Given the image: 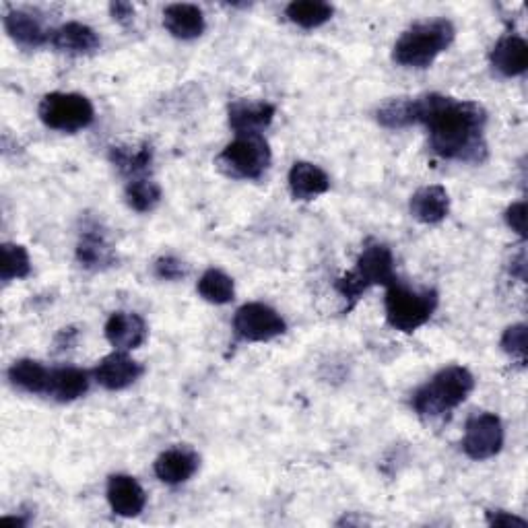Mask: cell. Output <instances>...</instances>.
Returning a JSON list of instances; mask_svg holds the SVG:
<instances>
[{
	"mask_svg": "<svg viewBox=\"0 0 528 528\" xmlns=\"http://www.w3.org/2000/svg\"><path fill=\"white\" fill-rule=\"evenodd\" d=\"M417 124L429 135V149L444 159L483 163L487 143L483 137L487 112L475 102H460L440 93L415 97Z\"/></svg>",
	"mask_w": 528,
	"mask_h": 528,
	"instance_id": "cell-1",
	"label": "cell"
},
{
	"mask_svg": "<svg viewBox=\"0 0 528 528\" xmlns=\"http://www.w3.org/2000/svg\"><path fill=\"white\" fill-rule=\"evenodd\" d=\"M456 29L448 19L423 21L407 29L394 44L392 58L407 69H427L454 42Z\"/></svg>",
	"mask_w": 528,
	"mask_h": 528,
	"instance_id": "cell-2",
	"label": "cell"
},
{
	"mask_svg": "<svg viewBox=\"0 0 528 528\" xmlns=\"http://www.w3.org/2000/svg\"><path fill=\"white\" fill-rule=\"evenodd\" d=\"M473 374L462 366H448L413 394V409L421 417H442L469 399Z\"/></svg>",
	"mask_w": 528,
	"mask_h": 528,
	"instance_id": "cell-3",
	"label": "cell"
},
{
	"mask_svg": "<svg viewBox=\"0 0 528 528\" xmlns=\"http://www.w3.org/2000/svg\"><path fill=\"white\" fill-rule=\"evenodd\" d=\"M396 279L394 258L388 246L380 242H370L357 258L355 269L339 277L335 289L347 302V312L359 302V297L374 285L388 287Z\"/></svg>",
	"mask_w": 528,
	"mask_h": 528,
	"instance_id": "cell-4",
	"label": "cell"
},
{
	"mask_svg": "<svg viewBox=\"0 0 528 528\" xmlns=\"http://www.w3.org/2000/svg\"><path fill=\"white\" fill-rule=\"evenodd\" d=\"M438 308V293L434 289H411L403 285L399 279H394L386 287L384 310L386 320L394 330L401 333H415L429 318L434 316Z\"/></svg>",
	"mask_w": 528,
	"mask_h": 528,
	"instance_id": "cell-5",
	"label": "cell"
},
{
	"mask_svg": "<svg viewBox=\"0 0 528 528\" xmlns=\"http://www.w3.org/2000/svg\"><path fill=\"white\" fill-rule=\"evenodd\" d=\"M221 174L234 180H258L271 165V147L262 135H238L217 157Z\"/></svg>",
	"mask_w": 528,
	"mask_h": 528,
	"instance_id": "cell-6",
	"label": "cell"
},
{
	"mask_svg": "<svg viewBox=\"0 0 528 528\" xmlns=\"http://www.w3.org/2000/svg\"><path fill=\"white\" fill-rule=\"evenodd\" d=\"M40 120L60 132H77L95 120V110L81 93H48L40 104Z\"/></svg>",
	"mask_w": 528,
	"mask_h": 528,
	"instance_id": "cell-7",
	"label": "cell"
},
{
	"mask_svg": "<svg viewBox=\"0 0 528 528\" xmlns=\"http://www.w3.org/2000/svg\"><path fill=\"white\" fill-rule=\"evenodd\" d=\"M234 330L242 341L248 343H267L281 337L287 324L277 310L267 304L252 302L244 304L234 316Z\"/></svg>",
	"mask_w": 528,
	"mask_h": 528,
	"instance_id": "cell-8",
	"label": "cell"
},
{
	"mask_svg": "<svg viewBox=\"0 0 528 528\" xmlns=\"http://www.w3.org/2000/svg\"><path fill=\"white\" fill-rule=\"evenodd\" d=\"M504 446L502 419L493 413H477L467 421L462 450L473 460H487Z\"/></svg>",
	"mask_w": 528,
	"mask_h": 528,
	"instance_id": "cell-9",
	"label": "cell"
},
{
	"mask_svg": "<svg viewBox=\"0 0 528 528\" xmlns=\"http://www.w3.org/2000/svg\"><path fill=\"white\" fill-rule=\"evenodd\" d=\"M139 361L126 355V351H114L97 363L93 370L95 382L106 390H124L143 376Z\"/></svg>",
	"mask_w": 528,
	"mask_h": 528,
	"instance_id": "cell-10",
	"label": "cell"
},
{
	"mask_svg": "<svg viewBox=\"0 0 528 528\" xmlns=\"http://www.w3.org/2000/svg\"><path fill=\"white\" fill-rule=\"evenodd\" d=\"M108 502L114 514L135 518L147 506V493L135 477L112 475L108 481Z\"/></svg>",
	"mask_w": 528,
	"mask_h": 528,
	"instance_id": "cell-11",
	"label": "cell"
},
{
	"mask_svg": "<svg viewBox=\"0 0 528 528\" xmlns=\"http://www.w3.org/2000/svg\"><path fill=\"white\" fill-rule=\"evenodd\" d=\"M275 106L269 102H250V99H238L229 106V126L236 130V135H252L269 128L275 118Z\"/></svg>",
	"mask_w": 528,
	"mask_h": 528,
	"instance_id": "cell-12",
	"label": "cell"
},
{
	"mask_svg": "<svg viewBox=\"0 0 528 528\" xmlns=\"http://www.w3.org/2000/svg\"><path fill=\"white\" fill-rule=\"evenodd\" d=\"M147 324L139 314L116 312L106 322V339L116 351L139 349L147 341Z\"/></svg>",
	"mask_w": 528,
	"mask_h": 528,
	"instance_id": "cell-13",
	"label": "cell"
},
{
	"mask_svg": "<svg viewBox=\"0 0 528 528\" xmlns=\"http://www.w3.org/2000/svg\"><path fill=\"white\" fill-rule=\"evenodd\" d=\"M201 465V458L190 448H170L157 456L155 475L168 485H180L188 481Z\"/></svg>",
	"mask_w": 528,
	"mask_h": 528,
	"instance_id": "cell-14",
	"label": "cell"
},
{
	"mask_svg": "<svg viewBox=\"0 0 528 528\" xmlns=\"http://www.w3.org/2000/svg\"><path fill=\"white\" fill-rule=\"evenodd\" d=\"M77 260L83 269L99 271L108 269L116 262V252L110 246L106 234L99 227H85L77 246Z\"/></svg>",
	"mask_w": 528,
	"mask_h": 528,
	"instance_id": "cell-15",
	"label": "cell"
},
{
	"mask_svg": "<svg viewBox=\"0 0 528 528\" xmlns=\"http://www.w3.org/2000/svg\"><path fill=\"white\" fill-rule=\"evenodd\" d=\"M491 66L504 77H518L528 66V46L520 36H504L491 50Z\"/></svg>",
	"mask_w": 528,
	"mask_h": 528,
	"instance_id": "cell-16",
	"label": "cell"
},
{
	"mask_svg": "<svg viewBox=\"0 0 528 528\" xmlns=\"http://www.w3.org/2000/svg\"><path fill=\"white\" fill-rule=\"evenodd\" d=\"M330 180L324 170L308 161H297L289 170V190L297 201H312V198L328 192Z\"/></svg>",
	"mask_w": 528,
	"mask_h": 528,
	"instance_id": "cell-17",
	"label": "cell"
},
{
	"mask_svg": "<svg viewBox=\"0 0 528 528\" xmlns=\"http://www.w3.org/2000/svg\"><path fill=\"white\" fill-rule=\"evenodd\" d=\"M163 27L178 40H194L203 36L207 27L203 11L196 5H170L163 11Z\"/></svg>",
	"mask_w": 528,
	"mask_h": 528,
	"instance_id": "cell-18",
	"label": "cell"
},
{
	"mask_svg": "<svg viewBox=\"0 0 528 528\" xmlns=\"http://www.w3.org/2000/svg\"><path fill=\"white\" fill-rule=\"evenodd\" d=\"M450 213V196L442 186H425L411 196V215L427 225L440 223Z\"/></svg>",
	"mask_w": 528,
	"mask_h": 528,
	"instance_id": "cell-19",
	"label": "cell"
},
{
	"mask_svg": "<svg viewBox=\"0 0 528 528\" xmlns=\"http://www.w3.org/2000/svg\"><path fill=\"white\" fill-rule=\"evenodd\" d=\"M5 29L17 44L25 48H40L52 42V33L42 21L25 11H9L5 15Z\"/></svg>",
	"mask_w": 528,
	"mask_h": 528,
	"instance_id": "cell-20",
	"label": "cell"
},
{
	"mask_svg": "<svg viewBox=\"0 0 528 528\" xmlns=\"http://www.w3.org/2000/svg\"><path fill=\"white\" fill-rule=\"evenodd\" d=\"M99 36L95 29L89 25L71 21L60 25L56 31H52V46L60 52H69V54H89L99 48Z\"/></svg>",
	"mask_w": 528,
	"mask_h": 528,
	"instance_id": "cell-21",
	"label": "cell"
},
{
	"mask_svg": "<svg viewBox=\"0 0 528 528\" xmlns=\"http://www.w3.org/2000/svg\"><path fill=\"white\" fill-rule=\"evenodd\" d=\"M89 390V374L79 368H56L50 374L48 396L58 403H73Z\"/></svg>",
	"mask_w": 528,
	"mask_h": 528,
	"instance_id": "cell-22",
	"label": "cell"
},
{
	"mask_svg": "<svg viewBox=\"0 0 528 528\" xmlns=\"http://www.w3.org/2000/svg\"><path fill=\"white\" fill-rule=\"evenodd\" d=\"M110 161L122 176H141L153 163V149L149 143L114 145L110 147Z\"/></svg>",
	"mask_w": 528,
	"mask_h": 528,
	"instance_id": "cell-23",
	"label": "cell"
},
{
	"mask_svg": "<svg viewBox=\"0 0 528 528\" xmlns=\"http://www.w3.org/2000/svg\"><path fill=\"white\" fill-rule=\"evenodd\" d=\"M50 374L52 370L36 359H19L9 368L11 384L29 394H48Z\"/></svg>",
	"mask_w": 528,
	"mask_h": 528,
	"instance_id": "cell-24",
	"label": "cell"
},
{
	"mask_svg": "<svg viewBox=\"0 0 528 528\" xmlns=\"http://www.w3.org/2000/svg\"><path fill=\"white\" fill-rule=\"evenodd\" d=\"M285 15L291 23L304 29H316L324 23H328L335 15L333 5L322 3V0H295V3L287 5Z\"/></svg>",
	"mask_w": 528,
	"mask_h": 528,
	"instance_id": "cell-25",
	"label": "cell"
},
{
	"mask_svg": "<svg viewBox=\"0 0 528 528\" xmlns=\"http://www.w3.org/2000/svg\"><path fill=\"white\" fill-rule=\"evenodd\" d=\"M196 289H198V293H201L203 300H207L211 304H217V306L229 304L231 300H234V295H236L234 279H231L229 275H225L223 271H217V269H209L201 277V281H198Z\"/></svg>",
	"mask_w": 528,
	"mask_h": 528,
	"instance_id": "cell-26",
	"label": "cell"
},
{
	"mask_svg": "<svg viewBox=\"0 0 528 528\" xmlns=\"http://www.w3.org/2000/svg\"><path fill=\"white\" fill-rule=\"evenodd\" d=\"M378 122L384 128L399 130L417 124V102L411 97H399L390 99L380 110H378Z\"/></svg>",
	"mask_w": 528,
	"mask_h": 528,
	"instance_id": "cell-27",
	"label": "cell"
},
{
	"mask_svg": "<svg viewBox=\"0 0 528 528\" xmlns=\"http://www.w3.org/2000/svg\"><path fill=\"white\" fill-rule=\"evenodd\" d=\"M31 273V258L23 246L3 244L0 248V279L5 283L25 279Z\"/></svg>",
	"mask_w": 528,
	"mask_h": 528,
	"instance_id": "cell-28",
	"label": "cell"
},
{
	"mask_svg": "<svg viewBox=\"0 0 528 528\" xmlns=\"http://www.w3.org/2000/svg\"><path fill=\"white\" fill-rule=\"evenodd\" d=\"M161 201V188L153 180L137 178L130 180L126 186V203L130 209L137 213H149L153 211Z\"/></svg>",
	"mask_w": 528,
	"mask_h": 528,
	"instance_id": "cell-29",
	"label": "cell"
},
{
	"mask_svg": "<svg viewBox=\"0 0 528 528\" xmlns=\"http://www.w3.org/2000/svg\"><path fill=\"white\" fill-rule=\"evenodd\" d=\"M502 349L516 359L520 366L526 363V355H528V343H526V324H514L508 326L506 333L502 337Z\"/></svg>",
	"mask_w": 528,
	"mask_h": 528,
	"instance_id": "cell-30",
	"label": "cell"
},
{
	"mask_svg": "<svg viewBox=\"0 0 528 528\" xmlns=\"http://www.w3.org/2000/svg\"><path fill=\"white\" fill-rule=\"evenodd\" d=\"M186 273V264L176 256H163L155 262V275L163 281H180L182 277H186Z\"/></svg>",
	"mask_w": 528,
	"mask_h": 528,
	"instance_id": "cell-31",
	"label": "cell"
},
{
	"mask_svg": "<svg viewBox=\"0 0 528 528\" xmlns=\"http://www.w3.org/2000/svg\"><path fill=\"white\" fill-rule=\"evenodd\" d=\"M506 223L508 227H512V231H516L520 238H526V203L524 201L508 207Z\"/></svg>",
	"mask_w": 528,
	"mask_h": 528,
	"instance_id": "cell-32",
	"label": "cell"
},
{
	"mask_svg": "<svg viewBox=\"0 0 528 528\" xmlns=\"http://www.w3.org/2000/svg\"><path fill=\"white\" fill-rule=\"evenodd\" d=\"M487 522L489 526H495V528H526L528 522L520 516H514L510 512H504V510H495V512H487Z\"/></svg>",
	"mask_w": 528,
	"mask_h": 528,
	"instance_id": "cell-33",
	"label": "cell"
},
{
	"mask_svg": "<svg viewBox=\"0 0 528 528\" xmlns=\"http://www.w3.org/2000/svg\"><path fill=\"white\" fill-rule=\"evenodd\" d=\"M110 13H112V19L122 25H130L132 19H135V7H132L130 3H112Z\"/></svg>",
	"mask_w": 528,
	"mask_h": 528,
	"instance_id": "cell-34",
	"label": "cell"
},
{
	"mask_svg": "<svg viewBox=\"0 0 528 528\" xmlns=\"http://www.w3.org/2000/svg\"><path fill=\"white\" fill-rule=\"evenodd\" d=\"M510 273L514 277H518L520 281L526 279V254H524V250H520V254L516 258H512V269H510Z\"/></svg>",
	"mask_w": 528,
	"mask_h": 528,
	"instance_id": "cell-35",
	"label": "cell"
},
{
	"mask_svg": "<svg viewBox=\"0 0 528 528\" xmlns=\"http://www.w3.org/2000/svg\"><path fill=\"white\" fill-rule=\"evenodd\" d=\"M3 522H9V524H17V526H25L27 522L21 520V518H3Z\"/></svg>",
	"mask_w": 528,
	"mask_h": 528,
	"instance_id": "cell-36",
	"label": "cell"
}]
</instances>
